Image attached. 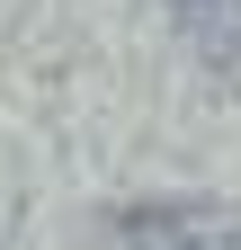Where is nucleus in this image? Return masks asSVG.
<instances>
[{"label":"nucleus","instance_id":"nucleus-1","mask_svg":"<svg viewBox=\"0 0 241 250\" xmlns=\"http://www.w3.org/2000/svg\"><path fill=\"white\" fill-rule=\"evenodd\" d=\"M188 250H241V232H223V241H188Z\"/></svg>","mask_w":241,"mask_h":250}]
</instances>
